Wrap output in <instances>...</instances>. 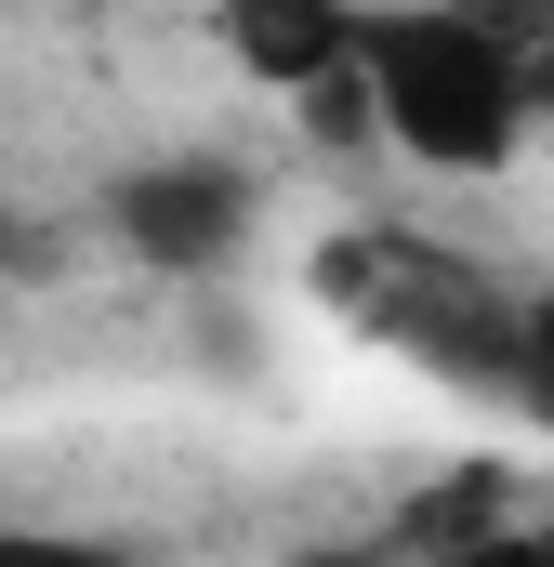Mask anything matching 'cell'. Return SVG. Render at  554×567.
<instances>
[{
	"label": "cell",
	"instance_id": "obj_1",
	"mask_svg": "<svg viewBox=\"0 0 554 567\" xmlns=\"http://www.w3.org/2000/svg\"><path fill=\"white\" fill-rule=\"evenodd\" d=\"M357 66H370L383 133L410 145L422 172H489L515 145V120H529V80H515V53L475 13H383L357 40Z\"/></svg>",
	"mask_w": 554,
	"mask_h": 567
},
{
	"label": "cell",
	"instance_id": "obj_2",
	"mask_svg": "<svg viewBox=\"0 0 554 567\" xmlns=\"http://www.w3.org/2000/svg\"><path fill=\"white\" fill-rule=\"evenodd\" d=\"M120 225H133L145 265H225V251L252 238V198H238V172L185 158V172H133V185H120Z\"/></svg>",
	"mask_w": 554,
	"mask_h": 567
},
{
	"label": "cell",
	"instance_id": "obj_3",
	"mask_svg": "<svg viewBox=\"0 0 554 567\" xmlns=\"http://www.w3.org/2000/svg\"><path fill=\"white\" fill-rule=\"evenodd\" d=\"M357 40H370V27H357L343 0H225V53H238L252 80H290V93L343 80Z\"/></svg>",
	"mask_w": 554,
	"mask_h": 567
},
{
	"label": "cell",
	"instance_id": "obj_4",
	"mask_svg": "<svg viewBox=\"0 0 554 567\" xmlns=\"http://www.w3.org/2000/svg\"><path fill=\"white\" fill-rule=\"evenodd\" d=\"M0 567H120V555L80 528H0Z\"/></svg>",
	"mask_w": 554,
	"mask_h": 567
},
{
	"label": "cell",
	"instance_id": "obj_5",
	"mask_svg": "<svg viewBox=\"0 0 554 567\" xmlns=\"http://www.w3.org/2000/svg\"><path fill=\"white\" fill-rule=\"evenodd\" d=\"M515 370H529V396L554 410V303H529V317H515Z\"/></svg>",
	"mask_w": 554,
	"mask_h": 567
},
{
	"label": "cell",
	"instance_id": "obj_6",
	"mask_svg": "<svg viewBox=\"0 0 554 567\" xmlns=\"http://www.w3.org/2000/svg\"><path fill=\"white\" fill-rule=\"evenodd\" d=\"M449 567H554V542H529V528H489V542H462Z\"/></svg>",
	"mask_w": 554,
	"mask_h": 567
},
{
	"label": "cell",
	"instance_id": "obj_7",
	"mask_svg": "<svg viewBox=\"0 0 554 567\" xmlns=\"http://www.w3.org/2000/svg\"><path fill=\"white\" fill-rule=\"evenodd\" d=\"M290 567H383V555H290Z\"/></svg>",
	"mask_w": 554,
	"mask_h": 567
},
{
	"label": "cell",
	"instance_id": "obj_8",
	"mask_svg": "<svg viewBox=\"0 0 554 567\" xmlns=\"http://www.w3.org/2000/svg\"><path fill=\"white\" fill-rule=\"evenodd\" d=\"M542 13H554V0H542Z\"/></svg>",
	"mask_w": 554,
	"mask_h": 567
}]
</instances>
